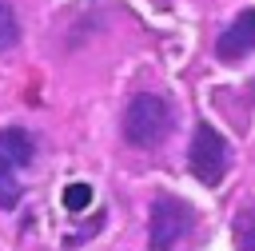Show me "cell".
I'll use <instances>...</instances> for the list:
<instances>
[{"label": "cell", "mask_w": 255, "mask_h": 251, "mask_svg": "<svg viewBox=\"0 0 255 251\" xmlns=\"http://www.w3.org/2000/svg\"><path fill=\"white\" fill-rule=\"evenodd\" d=\"M20 44V20H16V8L8 0H0V52L16 48Z\"/></svg>", "instance_id": "7"}, {"label": "cell", "mask_w": 255, "mask_h": 251, "mask_svg": "<svg viewBox=\"0 0 255 251\" xmlns=\"http://www.w3.org/2000/svg\"><path fill=\"white\" fill-rule=\"evenodd\" d=\"M195 227V207L175 195H155L147 215V251H171Z\"/></svg>", "instance_id": "2"}, {"label": "cell", "mask_w": 255, "mask_h": 251, "mask_svg": "<svg viewBox=\"0 0 255 251\" xmlns=\"http://www.w3.org/2000/svg\"><path fill=\"white\" fill-rule=\"evenodd\" d=\"M187 167L203 187H219L223 175H227V143L207 120L195 124V135H191V147H187Z\"/></svg>", "instance_id": "3"}, {"label": "cell", "mask_w": 255, "mask_h": 251, "mask_svg": "<svg viewBox=\"0 0 255 251\" xmlns=\"http://www.w3.org/2000/svg\"><path fill=\"white\" fill-rule=\"evenodd\" d=\"M20 199V183H16V163L0 151V207H16Z\"/></svg>", "instance_id": "6"}, {"label": "cell", "mask_w": 255, "mask_h": 251, "mask_svg": "<svg viewBox=\"0 0 255 251\" xmlns=\"http://www.w3.org/2000/svg\"><path fill=\"white\" fill-rule=\"evenodd\" d=\"M215 52H219V60H227V64H235V60H243V56L255 52V8L239 12V16L219 32Z\"/></svg>", "instance_id": "4"}, {"label": "cell", "mask_w": 255, "mask_h": 251, "mask_svg": "<svg viewBox=\"0 0 255 251\" xmlns=\"http://www.w3.org/2000/svg\"><path fill=\"white\" fill-rule=\"evenodd\" d=\"M235 251H255V207L235 215Z\"/></svg>", "instance_id": "8"}, {"label": "cell", "mask_w": 255, "mask_h": 251, "mask_svg": "<svg viewBox=\"0 0 255 251\" xmlns=\"http://www.w3.org/2000/svg\"><path fill=\"white\" fill-rule=\"evenodd\" d=\"M0 151L16 163V167H28L32 163V155H36V147H32V135L24 131V127H8L4 135H0Z\"/></svg>", "instance_id": "5"}, {"label": "cell", "mask_w": 255, "mask_h": 251, "mask_svg": "<svg viewBox=\"0 0 255 251\" xmlns=\"http://www.w3.org/2000/svg\"><path fill=\"white\" fill-rule=\"evenodd\" d=\"M171 124H175V112H171V104H167L163 96H155V92H139V96H131V104L124 108V139H128L131 147H143V151L159 147V143L167 139Z\"/></svg>", "instance_id": "1"}, {"label": "cell", "mask_w": 255, "mask_h": 251, "mask_svg": "<svg viewBox=\"0 0 255 251\" xmlns=\"http://www.w3.org/2000/svg\"><path fill=\"white\" fill-rule=\"evenodd\" d=\"M88 203H92V187L88 183H68L64 187V207L68 211H84Z\"/></svg>", "instance_id": "9"}]
</instances>
